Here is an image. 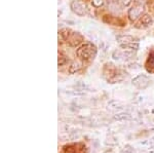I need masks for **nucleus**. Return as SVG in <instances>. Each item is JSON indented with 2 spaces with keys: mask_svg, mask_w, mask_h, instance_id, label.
<instances>
[{
  "mask_svg": "<svg viewBox=\"0 0 154 153\" xmlns=\"http://www.w3.org/2000/svg\"><path fill=\"white\" fill-rule=\"evenodd\" d=\"M63 153H86L85 145L78 143V144L66 145L63 148Z\"/></svg>",
  "mask_w": 154,
  "mask_h": 153,
  "instance_id": "nucleus-3",
  "label": "nucleus"
},
{
  "mask_svg": "<svg viewBox=\"0 0 154 153\" xmlns=\"http://www.w3.org/2000/svg\"><path fill=\"white\" fill-rule=\"evenodd\" d=\"M116 40H117V42L120 44L121 46H125L131 42H134V37L131 35H119L117 36Z\"/></svg>",
  "mask_w": 154,
  "mask_h": 153,
  "instance_id": "nucleus-6",
  "label": "nucleus"
},
{
  "mask_svg": "<svg viewBox=\"0 0 154 153\" xmlns=\"http://www.w3.org/2000/svg\"><path fill=\"white\" fill-rule=\"evenodd\" d=\"M120 1L122 2V4L125 6H128L131 3V0H120Z\"/></svg>",
  "mask_w": 154,
  "mask_h": 153,
  "instance_id": "nucleus-16",
  "label": "nucleus"
},
{
  "mask_svg": "<svg viewBox=\"0 0 154 153\" xmlns=\"http://www.w3.org/2000/svg\"><path fill=\"white\" fill-rule=\"evenodd\" d=\"M91 4H93L95 7H101V6H103V4H104V0H91Z\"/></svg>",
  "mask_w": 154,
  "mask_h": 153,
  "instance_id": "nucleus-14",
  "label": "nucleus"
},
{
  "mask_svg": "<svg viewBox=\"0 0 154 153\" xmlns=\"http://www.w3.org/2000/svg\"><path fill=\"white\" fill-rule=\"evenodd\" d=\"M121 47H123V48H130L131 49V50H137V49L139 48V44L137 43V42H131L130 44H128V45H125V46H121Z\"/></svg>",
  "mask_w": 154,
  "mask_h": 153,
  "instance_id": "nucleus-12",
  "label": "nucleus"
},
{
  "mask_svg": "<svg viewBox=\"0 0 154 153\" xmlns=\"http://www.w3.org/2000/svg\"><path fill=\"white\" fill-rule=\"evenodd\" d=\"M144 7H145V5H143V4L136 3V6H134L133 8H131L128 11V18H130L131 22H135L140 18L141 14L144 12V9H145Z\"/></svg>",
  "mask_w": 154,
  "mask_h": 153,
  "instance_id": "nucleus-4",
  "label": "nucleus"
},
{
  "mask_svg": "<svg viewBox=\"0 0 154 153\" xmlns=\"http://www.w3.org/2000/svg\"><path fill=\"white\" fill-rule=\"evenodd\" d=\"M71 32H72V31L70 30V29L65 28V29H62V30L60 31L59 33H60V36H61L62 38L64 39V40H67V39L69 38V36H70Z\"/></svg>",
  "mask_w": 154,
  "mask_h": 153,
  "instance_id": "nucleus-11",
  "label": "nucleus"
},
{
  "mask_svg": "<svg viewBox=\"0 0 154 153\" xmlns=\"http://www.w3.org/2000/svg\"><path fill=\"white\" fill-rule=\"evenodd\" d=\"M67 62V58L64 55H62V54H59V66H63L64 64H65Z\"/></svg>",
  "mask_w": 154,
  "mask_h": 153,
  "instance_id": "nucleus-13",
  "label": "nucleus"
},
{
  "mask_svg": "<svg viewBox=\"0 0 154 153\" xmlns=\"http://www.w3.org/2000/svg\"><path fill=\"white\" fill-rule=\"evenodd\" d=\"M118 2H119V0H108V4H109V6H110V7H112L113 5L117 6Z\"/></svg>",
  "mask_w": 154,
  "mask_h": 153,
  "instance_id": "nucleus-15",
  "label": "nucleus"
},
{
  "mask_svg": "<svg viewBox=\"0 0 154 153\" xmlns=\"http://www.w3.org/2000/svg\"><path fill=\"white\" fill-rule=\"evenodd\" d=\"M135 2L137 4H143V5H145L146 0H135Z\"/></svg>",
  "mask_w": 154,
  "mask_h": 153,
  "instance_id": "nucleus-17",
  "label": "nucleus"
},
{
  "mask_svg": "<svg viewBox=\"0 0 154 153\" xmlns=\"http://www.w3.org/2000/svg\"><path fill=\"white\" fill-rule=\"evenodd\" d=\"M71 9L74 14L79 17H83L88 12V7L82 0H73L71 2Z\"/></svg>",
  "mask_w": 154,
  "mask_h": 153,
  "instance_id": "nucleus-2",
  "label": "nucleus"
},
{
  "mask_svg": "<svg viewBox=\"0 0 154 153\" xmlns=\"http://www.w3.org/2000/svg\"><path fill=\"white\" fill-rule=\"evenodd\" d=\"M147 69L149 72H154V53L149 56V59L147 61Z\"/></svg>",
  "mask_w": 154,
  "mask_h": 153,
  "instance_id": "nucleus-10",
  "label": "nucleus"
},
{
  "mask_svg": "<svg viewBox=\"0 0 154 153\" xmlns=\"http://www.w3.org/2000/svg\"><path fill=\"white\" fill-rule=\"evenodd\" d=\"M81 63L80 62H78V61H74L73 63L70 65V67H69V73L70 74H74V73H76L77 71H79L80 70V68H81Z\"/></svg>",
  "mask_w": 154,
  "mask_h": 153,
  "instance_id": "nucleus-9",
  "label": "nucleus"
},
{
  "mask_svg": "<svg viewBox=\"0 0 154 153\" xmlns=\"http://www.w3.org/2000/svg\"><path fill=\"white\" fill-rule=\"evenodd\" d=\"M76 55L81 60H89L97 55V48L93 43H84L77 49Z\"/></svg>",
  "mask_w": 154,
  "mask_h": 153,
  "instance_id": "nucleus-1",
  "label": "nucleus"
},
{
  "mask_svg": "<svg viewBox=\"0 0 154 153\" xmlns=\"http://www.w3.org/2000/svg\"><path fill=\"white\" fill-rule=\"evenodd\" d=\"M153 22H154V19L152 16H150V14H144L142 17V19H141L140 25L142 27H148V26H150V25H152Z\"/></svg>",
  "mask_w": 154,
  "mask_h": 153,
  "instance_id": "nucleus-7",
  "label": "nucleus"
},
{
  "mask_svg": "<svg viewBox=\"0 0 154 153\" xmlns=\"http://www.w3.org/2000/svg\"><path fill=\"white\" fill-rule=\"evenodd\" d=\"M134 80H136V81H140V83H137V84H135L137 87H139V88H145L146 86L148 85V78L146 77L145 75H140V76H138L137 78H135Z\"/></svg>",
  "mask_w": 154,
  "mask_h": 153,
  "instance_id": "nucleus-8",
  "label": "nucleus"
},
{
  "mask_svg": "<svg viewBox=\"0 0 154 153\" xmlns=\"http://www.w3.org/2000/svg\"><path fill=\"white\" fill-rule=\"evenodd\" d=\"M82 41H83V36L80 33H78V32H71L69 38L67 39V42L70 44L71 46H73V47L78 46Z\"/></svg>",
  "mask_w": 154,
  "mask_h": 153,
  "instance_id": "nucleus-5",
  "label": "nucleus"
}]
</instances>
